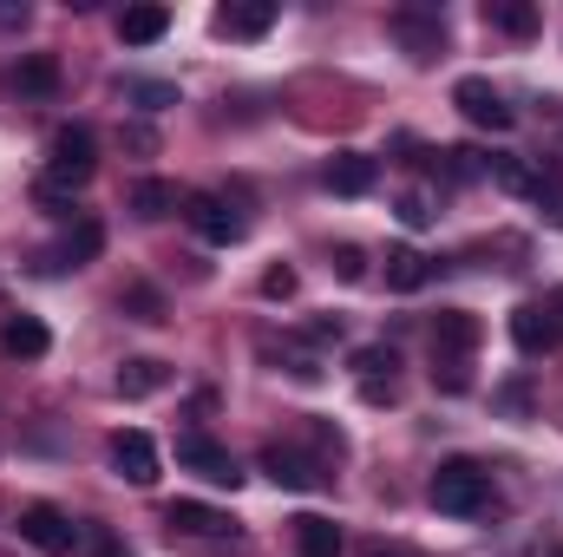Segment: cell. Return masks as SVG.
<instances>
[{"mask_svg":"<svg viewBox=\"0 0 563 557\" xmlns=\"http://www.w3.org/2000/svg\"><path fill=\"white\" fill-rule=\"evenodd\" d=\"M426 492H432V505H439L445 518H478V512L492 505V472H485L478 459H445Z\"/></svg>","mask_w":563,"mask_h":557,"instance_id":"obj_1","label":"cell"},{"mask_svg":"<svg viewBox=\"0 0 563 557\" xmlns=\"http://www.w3.org/2000/svg\"><path fill=\"white\" fill-rule=\"evenodd\" d=\"M20 538H26L33 551H46V557H66V551H79L86 532H79L59 505H26V512H20Z\"/></svg>","mask_w":563,"mask_h":557,"instance_id":"obj_2","label":"cell"},{"mask_svg":"<svg viewBox=\"0 0 563 557\" xmlns=\"http://www.w3.org/2000/svg\"><path fill=\"white\" fill-rule=\"evenodd\" d=\"M452 106H459L465 125H478V132H511V125H518V112L498 99L492 79H459V86H452Z\"/></svg>","mask_w":563,"mask_h":557,"instance_id":"obj_3","label":"cell"},{"mask_svg":"<svg viewBox=\"0 0 563 557\" xmlns=\"http://www.w3.org/2000/svg\"><path fill=\"white\" fill-rule=\"evenodd\" d=\"M177 466L197 472V479H210V485H230V492L243 485V466H236L210 433H184V439H177Z\"/></svg>","mask_w":563,"mask_h":557,"instance_id":"obj_4","label":"cell"},{"mask_svg":"<svg viewBox=\"0 0 563 557\" xmlns=\"http://www.w3.org/2000/svg\"><path fill=\"white\" fill-rule=\"evenodd\" d=\"M92 171H99V144H92V132H86V125H59V132H53V171H46V177L73 190V184H86Z\"/></svg>","mask_w":563,"mask_h":557,"instance_id":"obj_5","label":"cell"},{"mask_svg":"<svg viewBox=\"0 0 563 557\" xmlns=\"http://www.w3.org/2000/svg\"><path fill=\"white\" fill-rule=\"evenodd\" d=\"M184 217H190V230L203 237V243H217V250H230V243H243V217L223 204V197H210V190H197V197H184Z\"/></svg>","mask_w":563,"mask_h":557,"instance_id":"obj_6","label":"cell"},{"mask_svg":"<svg viewBox=\"0 0 563 557\" xmlns=\"http://www.w3.org/2000/svg\"><path fill=\"white\" fill-rule=\"evenodd\" d=\"M112 472L125 479V485H157V446H151V433L139 426H125V433H112Z\"/></svg>","mask_w":563,"mask_h":557,"instance_id":"obj_7","label":"cell"},{"mask_svg":"<svg viewBox=\"0 0 563 557\" xmlns=\"http://www.w3.org/2000/svg\"><path fill=\"white\" fill-rule=\"evenodd\" d=\"M99 250H106V223H99V217H79V223L66 230V243H59V250H46L33 270H46V276H53V270H86Z\"/></svg>","mask_w":563,"mask_h":557,"instance_id":"obj_8","label":"cell"},{"mask_svg":"<svg viewBox=\"0 0 563 557\" xmlns=\"http://www.w3.org/2000/svg\"><path fill=\"white\" fill-rule=\"evenodd\" d=\"M387 33H394L413 59H439V53H445V20H439V13H420V7H400V13L387 20Z\"/></svg>","mask_w":563,"mask_h":557,"instance_id":"obj_9","label":"cell"},{"mask_svg":"<svg viewBox=\"0 0 563 557\" xmlns=\"http://www.w3.org/2000/svg\"><path fill=\"white\" fill-rule=\"evenodd\" d=\"M0 86H7L13 99H53V92H59V59H53V53H26V59H13V66L0 73Z\"/></svg>","mask_w":563,"mask_h":557,"instance_id":"obj_10","label":"cell"},{"mask_svg":"<svg viewBox=\"0 0 563 557\" xmlns=\"http://www.w3.org/2000/svg\"><path fill=\"white\" fill-rule=\"evenodd\" d=\"M478 315H465V308H439V321H432V361H472V348H478Z\"/></svg>","mask_w":563,"mask_h":557,"instance_id":"obj_11","label":"cell"},{"mask_svg":"<svg viewBox=\"0 0 563 557\" xmlns=\"http://www.w3.org/2000/svg\"><path fill=\"white\" fill-rule=\"evenodd\" d=\"M164 525H170V532H184V538H230V532H236V525H230V512L197 505V499H170V505H164Z\"/></svg>","mask_w":563,"mask_h":557,"instance_id":"obj_12","label":"cell"},{"mask_svg":"<svg viewBox=\"0 0 563 557\" xmlns=\"http://www.w3.org/2000/svg\"><path fill=\"white\" fill-rule=\"evenodd\" d=\"M263 472L276 479L282 492H321V485H328V472H321L314 459L288 452V446H263Z\"/></svg>","mask_w":563,"mask_h":557,"instance_id":"obj_13","label":"cell"},{"mask_svg":"<svg viewBox=\"0 0 563 557\" xmlns=\"http://www.w3.org/2000/svg\"><path fill=\"white\" fill-rule=\"evenodd\" d=\"M558 315L544 308V302H525V308H511V341H518V354H551L558 348Z\"/></svg>","mask_w":563,"mask_h":557,"instance_id":"obj_14","label":"cell"},{"mask_svg":"<svg viewBox=\"0 0 563 557\" xmlns=\"http://www.w3.org/2000/svg\"><path fill=\"white\" fill-rule=\"evenodd\" d=\"M374 177H380V164H374L367 151H341V157H328V171H321V184H328L334 197H367Z\"/></svg>","mask_w":563,"mask_h":557,"instance_id":"obj_15","label":"cell"},{"mask_svg":"<svg viewBox=\"0 0 563 557\" xmlns=\"http://www.w3.org/2000/svg\"><path fill=\"white\" fill-rule=\"evenodd\" d=\"M269 26H276V0H230L217 13V33H230V40H263Z\"/></svg>","mask_w":563,"mask_h":557,"instance_id":"obj_16","label":"cell"},{"mask_svg":"<svg viewBox=\"0 0 563 557\" xmlns=\"http://www.w3.org/2000/svg\"><path fill=\"white\" fill-rule=\"evenodd\" d=\"M112 387H119L125 401H151V394H164V387H170V368H164L157 354H132V361L112 374Z\"/></svg>","mask_w":563,"mask_h":557,"instance_id":"obj_17","label":"cell"},{"mask_svg":"<svg viewBox=\"0 0 563 557\" xmlns=\"http://www.w3.org/2000/svg\"><path fill=\"white\" fill-rule=\"evenodd\" d=\"M0 348H7L13 361H40V354L53 348V335H46V321H40V315H7V328H0Z\"/></svg>","mask_w":563,"mask_h":557,"instance_id":"obj_18","label":"cell"},{"mask_svg":"<svg viewBox=\"0 0 563 557\" xmlns=\"http://www.w3.org/2000/svg\"><path fill=\"white\" fill-rule=\"evenodd\" d=\"M170 33V7H125L119 13V40L125 46H157Z\"/></svg>","mask_w":563,"mask_h":557,"instance_id":"obj_19","label":"cell"},{"mask_svg":"<svg viewBox=\"0 0 563 557\" xmlns=\"http://www.w3.org/2000/svg\"><path fill=\"white\" fill-rule=\"evenodd\" d=\"M295 551L301 557H341V525L334 518H295Z\"/></svg>","mask_w":563,"mask_h":557,"instance_id":"obj_20","label":"cell"},{"mask_svg":"<svg viewBox=\"0 0 563 557\" xmlns=\"http://www.w3.org/2000/svg\"><path fill=\"white\" fill-rule=\"evenodd\" d=\"M485 26H498L511 40H531L538 33V7H525V0H485Z\"/></svg>","mask_w":563,"mask_h":557,"instance_id":"obj_21","label":"cell"},{"mask_svg":"<svg viewBox=\"0 0 563 557\" xmlns=\"http://www.w3.org/2000/svg\"><path fill=\"white\" fill-rule=\"evenodd\" d=\"M485 177H492L498 190H511V197H531V177H538V171H531L525 157H511V151H492V157H485Z\"/></svg>","mask_w":563,"mask_h":557,"instance_id":"obj_22","label":"cell"},{"mask_svg":"<svg viewBox=\"0 0 563 557\" xmlns=\"http://www.w3.org/2000/svg\"><path fill=\"white\" fill-rule=\"evenodd\" d=\"M426 276H432V263H426L420 250H387V288L413 295V288H426Z\"/></svg>","mask_w":563,"mask_h":557,"instance_id":"obj_23","label":"cell"},{"mask_svg":"<svg viewBox=\"0 0 563 557\" xmlns=\"http://www.w3.org/2000/svg\"><path fill=\"white\" fill-rule=\"evenodd\" d=\"M132 210H139L144 223L170 217V210H177V184H164V177H144L139 190H132Z\"/></svg>","mask_w":563,"mask_h":557,"instance_id":"obj_24","label":"cell"},{"mask_svg":"<svg viewBox=\"0 0 563 557\" xmlns=\"http://www.w3.org/2000/svg\"><path fill=\"white\" fill-rule=\"evenodd\" d=\"M354 368H361V387H394L400 354H394V348H361V354H354Z\"/></svg>","mask_w":563,"mask_h":557,"instance_id":"obj_25","label":"cell"},{"mask_svg":"<svg viewBox=\"0 0 563 557\" xmlns=\"http://www.w3.org/2000/svg\"><path fill=\"white\" fill-rule=\"evenodd\" d=\"M119 308H125L132 321H164V295H157L151 282H132V288L119 295Z\"/></svg>","mask_w":563,"mask_h":557,"instance_id":"obj_26","label":"cell"},{"mask_svg":"<svg viewBox=\"0 0 563 557\" xmlns=\"http://www.w3.org/2000/svg\"><path fill=\"white\" fill-rule=\"evenodd\" d=\"M125 92L139 99L144 112H164V106H177V86H170V79H132Z\"/></svg>","mask_w":563,"mask_h":557,"instance_id":"obj_27","label":"cell"},{"mask_svg":"<svg viewBox=\"0 0 563 557\" xmlns=\"http://www.w3.org/2000/svg\"><path fill=\"white\" fill-rule=\"evenodd\" d=\"M465 368H472V361H432V381H439L445 394H465V387H472V374H465Z\"/></svg>","mask_w":563,"mask_h":557,"instance_id":"obj_28","label":"cell"},{"mask_svg":"<svg viewBox=\"0 0 563 557\" xmlns=\"http://www.w3.org/2000/svg\"><path fill=\"white\" fill-rule=\"evenodd\" d=\"M33 197H40V210H53V217H66V210H73V190H66V184H53V177H40V190H33Z\"/></svg>","mask_w":563,"mask_h":557,"instance_id":"obj_29","label":"cell"},{"mask_svg":"<svg viewBox=\"0 0 563 557\" xmlns=\"http://www.w3.org/2000/svg\"><path fill=\"white\" fill-rule=\"evenodd\" d=\"M334 276H341V282H361V276H367V256H361L354 243H341V250H334Z\"/></svg>","mask_w":563,"mask_h":557,"instance_id":"obj_30","label":"cell"},{"mask_svg":"<svg viewBox=\"0 0 563 557\" xmlns=\"http://www.w3.org/2000/svg\"><path fill=\"white\" fill-rule=\"evenodd\" d=\"M263 295H269V302H288V295H295V270H269V276H263Z\"/></svg>","mask_w":563,"mask_h":557,"instance_id":"obj_31","label":"cell"},{"mask_svg":"<svg viewBox=\"0 0 563 557\" xmlns=\"http://www.w3.org/2000/svg\"><path fill=\"white\" fill-rule=\"evenodd\" d=\"M400 223H407V230H426V223H432V210H426L420 197H407V204H400Z\"/></svg>","mask_w":563,"mask_h":557,"instance_id":"obj_32","label":"cell"},{"mask_svg":"<svg viewBox=\"0 0 563 557\" xmlns=\"http://www.w3.org/2000/svg\"><path fill=\"white\" fill-rule=\"evenodd\" d=\"M125 144H132V151H157V132H151V125H125Z\"/></svg>","mask_w":563,"mask_h":557,"instance_id":"obj_33","label":"cell"},{"mask_svg":"<svg viewBox=\"0 0 563 557\" xmlns=\"http://www.w3.org/2000/svg\"><path fill=\"white\" fill-rule=\"evenodd\" d=\"M308 341H341V321H328V315H321V321H308Z\"/></svg>","mask_w":563,"mask_h":557,"instance_id":"obj_34","label":"cell"},{"mask_svg":"<svg viewBox=\"0 0 563 557\" xmlns=\"http://www.w3.org/2000/svg\"><path fill=\"white\" fill-rule=\"evenodd\" d=\"M0 26H26V7H13V0H0Z\"/></svg>","mask_w":563,"mask_h":557,"instance_id":"obj_35","label":"cell"},{"mask_svg":"<svg viewBox=\"0 0 563 557\" xmlns=\"http://www.w3.org/2000/svg\"><path fill=\"white\" fill-rule=\"evenodd\" d=\"M551 315H558V328H563V288H551V302H544Z\"/></svg>","mask_w":563,"mask_h":557,"instance_id":"obj_36","label":"cell"},{"mask_svg":"<svg viewBox=\"0 0 563 557\" xmlns=\"http://www.w3.org/2000/svg\"><path fill=\"white\" fill-rule=\"evenodd\" d=\"M374 557H407V551H387V545H380V551H374Z\"/></svg>","mask_w":563,"mask_h":557,"instance_id":"obj_37","label":"cell"},{"mask_svg":"<svg viewBox=\"0 0 563 557\" xmlns=\"http://www.w3.org/2000/svg\"><path fill=\"white\" fill-rule=\"evenodd\" d=\"M558 557H563V551H558Z\"/></svg>","mask_w":563,"mask_h":557,"instance_id":"obj_38","label":"cell"}]
</instances>
